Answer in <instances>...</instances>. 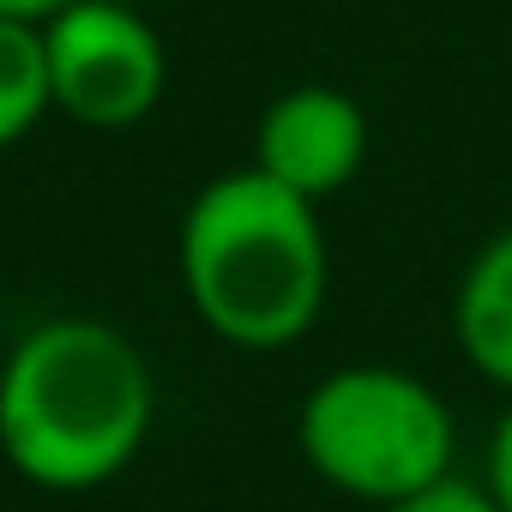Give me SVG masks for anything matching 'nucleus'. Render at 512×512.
I'll list each match as a JSON object with an SVG mask.
<instances>
[{
  "instance_id": "obj_4",
  "label": "nucleus",
  "mask_w": 512,
  "mask_h": 512,
  "mask_svg": "<svg viewBox=\"0 0 512 512\" xmlns=\"http://www.w3.org/2000/svg\"><path fill=\"white\" fill-rule=\"evenodd\" d=\"M55 115L121 133L139 127L169 91V49L157 25L121 0H67L43 25Z\"/></svg>"
},
{
  "instance_id": "obj_9",
  "label": "nucleus",
  "mask_w": 512,
  "mask_h": 512,
  "mask_svg": "<svg viewBox=\"0 0 512 512\" xmlns=\"http://www.w3.org/2000/svg\"><path fill=\"white\" fill-rule=\"evenodd\" d=\"M482 488L500 500V512H512V398L488 434V458H482Z\"/></svg>"
},
{
  "instance_id": "obj_6",
  "label": "nucleus",
  "mask_w": 512,
  "mask_h": 512,
  "mask_svg": "<svg viewBox=\"0 0 512 512\" xmlns=\"http://www.w3.org/2000/svg\"><path fill=\"white\" fill-rule=\"evenodd\" d=\"M452 332L464 362L488 386L512 392V223L470 253L452 296Z\"/></svg>"
},
{
  "instance_id": "obj_8",
  "label": "nucleus",
  "mask_w": 512,
  "mask_h": 512,
  "mask_svg": "<svg viewBox=\"0 0 512 512\" xmlns=\"http://www.w3.org/2000/svg\"><path fill=\"white\" fill-rule=\"evenodd\" d=\"M380 512H500V500L482 482L446 476V482H434V488H422V494H410L398 506H380Z\"/></svg>"
},
{
  "instance_id": "obj_7",
  "label": "nucleus",
  "mask_w": 512,
  "mask_h": 512,
  "mask_svg": "<svg viewBox=\"0 0 512 512\" xmlns=\"http://www.w3.org/2000/svg\"><path fill=\"white\" fill-rule=\"evenodd\" d=\"M43 115H55L43 25L0 19V151L19 145L25 133H37Z\"/></svg>"
},
{
  "instance_id": "obj_5",
  "label": "nucleus",
  "mask_w": 512,
  "mask_h": 512,
  "mask_svg": "<svg viewBox=\"0 0 512 512\" xmlns=\"http://www.w3.org/2000/svg\"><path fill=\"white\" fill-rule=\"evenodd\" d=\"M368 163V115L338 85H290L253 127V169H266L302 199L344 193Z\"/></svg>"
},
{
  "instance_id": "obj_2",
  "label": "nucleus",
  "mask_w": 512,
  "mask_h": 512,
  "mask_svg": "<svg viewBox=\"0 0 512 512\" xmlns=\"http://www.w3.org/2000/svg\"><path fill=\"white\" fill-rule=\"evenodd\" d=\"M175 260L187 308L235 350H290L308 338L332 284L320 205L253 163L187 199Z\"/></svg>"
},
{
  "instance_id": "obj_3",
  "label": "nucleus",
  "mask_w": 512,
  "mask_h": 512,
  "mask_svg": "<svg viewBox=\"0 0 512 512\" xmlns=\"http://www.w3.org/2000/svg\"><path fill=\"white\" fill-rule=\"evenodd\" d=\"M296 446L308 470L344 500L398 506L452 476L458 428L446 398L386 362L332 368L296 410Z\"/></svg>"
},
{
  "instance_id": "obj_10",
  "label": "nucleus",
  "mask_w": 512,
  "mask_h": 512,
  "mask_svg": "<svg viewBox=\"0 0 512 512\" xmlns=\"http://www.w3.org/2000/svg\"><path fill=\"white\" fill-rule=\"evenodd\" d=\"M67 0H0V19H31V25H49Z\"/></svg>"
},
{
  "instance_id": "obj_1",
  "label": "nucleus",
  "mask_w": 512,
  "mask_h": 512,
  "mask_svg": "<svg viewBox=\"0 0 512 512\" xmlns=\"http://www.w3.org/2000/svg\"><path fill=\"white\" fill-rule=\"evenodd\" d=\"M151 422V362L109 320H43L0 362V458L31 488L85 494L115 482L151 440Z\"/></svg>"
}]
</instances>
